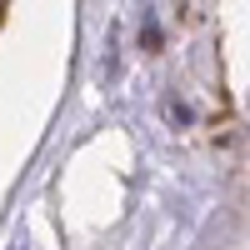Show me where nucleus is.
Listing matches in <instances>:
<instances>
[{"mask_svg":"<svg viewBox=\"0 0 250 250\" xmlns=\"http://www.w3.org/2000/svg\"><path fill=\"white\" fill-rule=\"evenodd\" d=\"M140 40H145V50H160V30H155V20L145 15V30H140Z\"/></svg>","mask_w":250,"mask_h":250,"instance_id":"nucleus-2","label":"nucleus"},{"mask_svg":"<svg viewBox=\"0 0 250 250\" xmlns=\"http://www.w3.org/2000/svg\"><path fill=\"white\" fill-rule=\"evenodd\" d=\"M160 110H165V120H170V125H190V120H195V115H190V105H180V100H165Z\"/></svg>","mask_w":250,"mask_h":250,"instance_id":"nucleus-1","label":"nucleus"}]
</instances>
